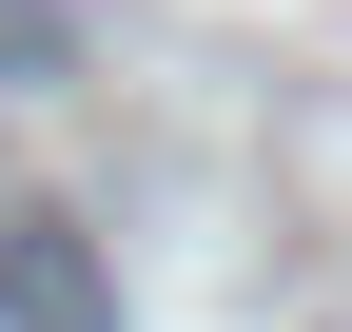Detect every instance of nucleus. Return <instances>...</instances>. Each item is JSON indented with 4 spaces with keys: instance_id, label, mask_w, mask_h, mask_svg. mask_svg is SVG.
Returning <instances> with one entry per match:
<instances>
[{
    "instance_id": "f257e3e1",
    "label": "nucleus",
    "mask_w": 352,
    "mask_h": 332,
    "mask_svg": "<svg viewBox=\"0 0 352 332\" xmlns=\"http://www.w3.org/2000/svg\"><path fill=\"white\" fill-rule=\"evenodd\" d=\"M0 313H39V332H98V274H78V235H59V215H20V254H0Z\"/></svg>"
},
{
    "instance_id": "f03ea898",
    "label": "nucleus",
    "mask_w": 352,
    "mask_h": 332,
    "mask_svg": "<svg viewBox=\"0 0 352 332\" xmlns=\"http://www.w3.org/2000/svg\"><path fill=\"white\" fill-rule=\"evenodd\" d=\"M78 59V20H59V0H0V78H59Z\"/></svg>"
}]
</instances>
